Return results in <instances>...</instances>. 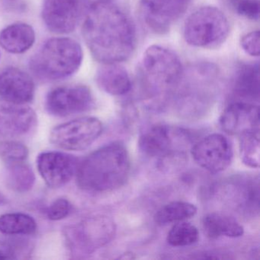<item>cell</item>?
I'll use <instances>...</instances> for the list:
<instances>
[{
  "mask_svg": "<svg viewBox=\"0 0 260 260\" xmlns=\"http://www.w3.org/2000/svg\"><path fill=\"white\" fill-rule=\"evenodd\" d=\"M191 153L198 165L214 174L224 171L233 159L231 143L220 134L205 137L193 146Z\"/></svg>",
  "mask_w": 260,
  "mask_h": 260,
  "instance_id": "obj_10",
  "label": "cell"
},
{
  "mask_svg": "<svg viewBox=\"0 0 260 260\" xmlns=\"http://www.w3.org/2000/svg\"><path fill=\"white\" fill-rule=\"evenodd\" d=\"M4 2L7 3L9 5H12V4H16L18 0H4Z\"/></svg>",
  "mask_w": 260,
  "mask_h": 260,
  "instance_id": "obj_31",
  "label": "cell"
},
{
  "mask_svg": "<svg viewBox=\"0 0 260 260\" xmlns=\"http://www.w3.org/2000/svg\"><path fill=\"white\" fill-rule=\"evenodd\" d=\"M191 0H138L144 25L155 34L168 32L188 10Z\"/></svg>",
  "mask_w": 260,
  "mask_h": 260,
  "instance_id": "obj_8",
  "label": "cell"
},
{
  "mask_svg": "<svg viewBox=\"0 0 260 260\" xmlns=\"http://www.w3.org/2000/svg\"><path fill=\"white\" fill-rule=\"evenodd\" d=\"M36 231L37 223L28 214L7 213L0 216V232L6 235H31Z\"/></svg>",
  "mask_w": 260,
  "mask_h": 260,
  "instance_id": "obj_22",
  "label": "cell"
},
{
  "mask_svg": "<svg viewBox=\"0 0 260 260\" xmlns=\"http://www.w3.org/2000/svg\"><path fill=\"white\" fill-rule=\"evenodd\" d=\"M223 131L240 136L246 132H259V109L247 102L232 103L223 111L220 119Z\"/></svg>",
  "mask_w": 260,
  "mask_h": 260,
  "instance_id": "obj_13",
  "label": "cell"
},
{
  "mask_svg": "<svg viewBox=\"0 0 260 260\" xmlns=\"http://www.w3.org/2000/svg\"><path fill=\"white\" fill-rule=\"evenodd\" d=\"M234 92L244 100H258L259 98V69L258 63L240 67L236 73Z\"/></svg>",
  "mask_w": 260,
  "mask_h": 260,
  "instance_id": "obj_20",
  "label": "cell"
},
{
  "mask_svg": "<svg viewBox=\"0 0 260 260\" xmlns=\"http://www.w3.org/2000/svg\"><path fill=\"white\" fill-rule=\"evenodd\" d=\"M103 123L94 117H83L56 126L50 141L58 148L80 151L90 147L103 133Z\"/></svg>",
  "mask_w": 260,
  "mask_h": 260,
  "instance_id": "obj_7",
  "label": "cell"
},
{
  "mask_svg": "<svg viewBox=\"0 0 260 260\" xmlns=\"http://www.w3.org/2000/svg\"><path fill=\"white\" fill-rule=\"evenodd\" d=\"M73 205L64 198L56 199L47 209L46 214L51 220H60L66 218L72 212Z\"/></svg>",
  "mask_w": 260,
  "mask_h": 260,
  "instance_id": "obj_28",
  "label": "cell"
},
{
  "mask_svg": "<svg viewBox=\"0 0 260 260\" xmlns=\"http://www.w3.org/2000/svg\"><path fill=\"white\" fill-rule=\"evenodd\" d=\"M240 157L251 168L259 167V132H246L239 136Z\"/></svg>",
  "mask_w": 260,
  "mask_h": 260,
  "instance_id": "obj_24",
  "label": "cell"
},
{
  "mask_svg": "<svg viewBox=\"0 0 260 260\" xmlns=\"http://www.w3.org/2000/svg\"><path fill=\"white\" fill-rule=\"evenodd\" d=\"M131 161L123 144L112 143L89 154L79 164L77 181L86 191L106 192L122 186L128 179Z\"/></svg>",
  "mask_w": 260,
  "mask_h": 260,
  "instance_id": "obj_2",
  "label": "cell"
},
{
  "mask_svg": "<svg viewBox=\"0 0 260 260\" xmlns=\"http://www.w3.org/2000/svg\"><path fill=\"white\" fill-rule=\"evenodd\" d=\"M37 121L31 108L18 105L0 106V138H11L29 132Z\"/></svg>",
  "mask_w": 260,
  "mask_h": 260,
  "instance_id": "obj_15",
  "label": "cell"
},
{
  "mask_svg": "<svg viewBox=\"0 0 260 260\" xmlns=\"http://www.w3.org/2000/svg\"><path fill=\"white\" fill-rule=\"evenodd\" d=\"M199 233L194 225L188 222H178L167 235L169 244L175 247L191 246L199 240Z\"/></svg>",
  "mask_w": 260,
  "mask_h": 260,
  "instance_id": "obj_25",
  "label": "cell"
},
{
  "mask_svg": "<svg viewBox=\"0 0 260 260\" xmlns=\"http://www.w3.org/2000/svg\"><path fill=\"white\" fill-rule=\"evenodd\" d=\"M100 89L112 95H124L130 92L132 80L127 71L118 63H103L96 74Z\"/></svg>",
  "mask_w": 260,
  "mask_h": 260,
  "instance_id": "obj_16",
  "label": "cell"
},
{
  "mask_svg": "<svg viewBox=\"0 0 260 260\" xmlns=\"http://www.w3.org/2000/svg\"><path fill=\"white\" fill-rule=\"evenodd\" d=\"M28 149L25 144L16 141L0 142V159L6 164L26 161Z\"/></svg>",
  "mask_w": 260,
  "mask_h": 260,
  "instance_id": "obj_26",
  "label": "cell"
},
{
  "mask_svg": "<svg viewBox=\"0 0 260 260\" xmlns=\"http://www.w3.org/2000/svg\"><path fill=\"white\" fill-rule=\"evenodd\" d=\"M230 23L228 17L218 8L205 6L189 15L183 28V37L188 45L214 49L228 39Z\"/></svg>",
  "mask_w": 260,
  "mask_h": 260,
  "instance_id": "obj_5",
  "label": "cell"
},
{
  "mask_svg": "<svg viewBox=\"0 0 260 260\" xmlns=\"http://www.w3.org/2000/svg\"><path fill=\"white\" fill-rule=\"evenodd\" d=\"M93 103V96L87 86H60L50 91L45 100V108L51 115L67 117L89 110Z\"/></svg>",
  "mask_w": 260,
  "mask_h": 260,
  "instance_id": "obj_9",
  "label": "cell"
},
{
  "mask_svg": "<svg viewBox=\"0 0 260 260\" xmlns=\"http://www.w3.org/2000/svg\"><path fill=\"white\" fill-rule=\"evenodd\" d=\"M6 165V181L10 189L16 192L25 193L32 188L36 176L31 167L25 161Z\"/></svg>",
  "mask_w": 260,
  "mask_h": 260,
  "instance_id": "obj_21",
  "label": "cell"
},
{
  "mask_svg": "<svg viewBox=\"0 0 260 260\" xmlns=\"http://www.w3.org/2000/svg\"><path fill=\"white\" fill-rule=\"evenodd\" d=\"M236 13L250 20L259 19V0H223Z\"/></svg>",
  "mask_w": 260,
  "mask_h": 260,
  "instance_id": "obj_27",
  "label": "cell"
},
{
  "mask_svg": "<svg viewBox=\"0 0 260 260\" xmlns=\"http://www.w3.org/2000/svg\"><path fill=\"white\" fill-rule=\"evenodd\" d=\"M114 222L105 216L87 217L63 231L65 241L73 254L90 253L109 243L115 235Z\"/></svg>",
  "mask_w": 260,
  "mask_h": 260,
  "instance_id": "obj_6",
  "label": "cell"
},
{
  "mask_svg": "<svg viewBox=\"0 0 260 260\" xmlns=\"http://www.w3.org/2000/svg\"><path fill=\"white\" fill-rule=\"evenodd\" d=\"M79 164L76 156L63 152H44L37 158L39 174L51 188H60L68 183L77 174Z\"/></svg>",
  "mask_w": 260,
  "mask_h": 260,
  "instance_id": "obj_12",
  "label": "cell"
},
{
  "mask_svg": "<svg viewBox=\"0 0 260 260\" xmlns=\"http://www.w3.org/2000/svg\"><path fill=\"white\" fill-rule=\"evenodd\" d=\"M35 42L36 32L34 28L28 24H13L0 31V46L11 54L26 52L33 46Z\"/></svg>",
  "mask_w": 260,
  "mask_h": 260,
  "instance_id": "obj_17",
  "label": "cell"
},
{
  "mask_svg": "<svg viewBox=\"0 0 260 260\" xmlns=\"http://www.w3.org/2000/svg\"><path fill=\"white\" fill-rule=\"evenodd\" d=\"M36 86L22 70L9 68L0 73V98L9 104L25 106L34 98Z\"/></svg>",
  "mask_w": 260,
  "mask_h": 260,
  "instance_id": "obj_14",
  "label": "cell"
},
{
  "mask_svg": "<svg viewBox=\"0 0 260 260\" xmlns=\"http://www.w3.org/2000/svg\"><path fill=\"white\" fill-rule=\"evenodd\" d=\"M179 57L159 45L149 47L138 68V79L143 90L151 95L165 93L180 83L183 74Z\"/></svg>",
  "mask_w": 260,
  "mask_h": 260,
  "instance_id": "obj_4",
  "label": "cell"
},
{
  "mask_svg": "<svg viewBox=\"0 0 260 260\" xmlns=\"http://www.w3.org/2000/svg\"><path fill=\"white\" fill-rule=\"evenodd\" d=\"M82 31L92 57L102 63L125 61L136 48L133 22L110 0H99L89 7Z\"/></svg>",
  "mask_w": 260,
  "mask_h": 260,
  "instance_id": "obj_1",
  "label": "cell"
},
{
  "mask_svg": "<svg viewBox=\"0 0 260 260\" xmlns=\"http://www.w3.org/2000/svg\"><path fill=\"white\" fill-rule=\"evenodd\" d=\"M5 197H4V194H2V192L0 191V205H2V204H4V202H5Z\"/></svg>",
  "mask_w": 260,
  "mask_h": 260,
  "instance_id": "obj_30",
  "label": "cell"
},
{
  "mask_svg": "<svg viewBox=\"0 0 260 260\" xmlns=\"http://www.w3.org/2000/svg\"><path fill=\"white\" fill-rule=\"evenodd\" d=\"M85 7L84 0H45L42 19L51 32L68 34L75 30Z\"/></svg>",
  "mask_w": 260,
  "mask_h": 260,
  "instance_id": "obj_11",
  "label": "cell"
},
{
  "mask_svg": "<svg viewBox=\"0 0 260 260\" xmlns=\"http://www.w3.org/2000/svg\"><path fill=\"white\" fill-rule=\"evenodd\" d=\"M240 45L243 51L252 57H258L260 52L259 31H252L242 37Z\"/></svg>",
  "mask_w": 260,
  "mask_h": 260,
  "instance_id": "obj_29",
  "label": "cell"
},
{
  "mask_svg": "<svg viewBox=\"0 0 260 260\" xmlns=\"http://www.w3.org/2000/svg\"><path fill=\"white\" fill-rule=\"evenodd\" d=\"M83 57V50L77 41L56 38L42 45L31 59L30 68L40 78L63 80L80 69Z\"/></svg>",
  "mask_w": 260,
  "mask_h": 260,
  "instance_id": "obj_3",
  "label": "cell"
},
{
  "mask_svg": "<svg viewBox=\"0 0 260 260\" xmlns=\"http://www.w3.org/2000/svg\"><path fill=\"white\" fill-rule=\"evenodd\" d=\"M197 208L193 204L185 202H173L161 207L154 215V220L158 225L178 223L194 217Z\"/></svg>",
  "mask_w": 260,
  "mask_h": 260,
  "instance_id": "obj_23",
  "label": "cell"
},
{
  "mask_svg": "<svg viewBox=\"0 0 260 260\" xmlns=\"http://www.w3.org/2000/svg\"><path fill=\"white\" fill-rule=\"evenodd\" d=\"M202 225L205 234L211 239L220 237H240L243 235V226L231 216L212 212L205 216Z\"/></svg>",
  "mask_w": 260,
  "mask_h": 260,
  "instance_id": "obj_19",
  "label": "cell"
},
{
  "mask_svg": "<svg viewBox=\"0 0 260 260\" xmlns=\"http://www.w3.org/2000/svg\"><path fill=\"white\" fill-rule=\"evenodd\" d=\"M173 132L162 124L153 126L139 140V147L144 154L152 157L166 156L173 147Z\"/></svg>",
  "mask_w": 260,
  "mask_h": 260,
  "instance_id": "obj_18",
  "label": "cell"
}]
</instances>
